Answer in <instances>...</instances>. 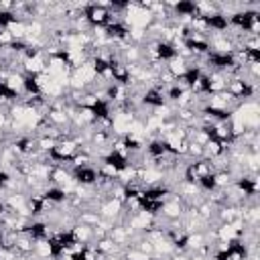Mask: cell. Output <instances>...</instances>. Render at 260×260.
Returning <instances> with one entry per match:
<instances>
[{
  "mask_svg": "<svg viewBox=\"0 0 260 260\" xmlns=\"http://www.w3.org/2000/svg\"><path fill=\"white\" fill-rule=\"evenodd\" d=\"M124 258H126V260H150L148 254H144V252H140V250H136V248H126V250H124Z\"/></svg>",
  "mask_w": 260,
  "mask_h": 260,
  "instance_id": "cell-14",
  "label": "cell"
},
{
  "mask_svg": "<svg viewBox=\"0 0 260 260\" xmlns=\"http://www.w3.org/2000/svg\"><path fill=\"white\" fill-rule=\"evenodd\" d=\"M98 213L102 219H108V221H114L118 223L120 215L124 213V203L114 199V197H108V199H102L100 207H98Z\"/></svg>",
  "mask_w": 260,
  "mask_h": 260,
  "instance_id": "cell-3",
  "label": "cell"
},
{
  "mask_svg": "<svg viewBox=\"0 0 260 260\" xmlns=\"http://www.w3.org/2000/svg\"><path fill=\"white\" fill-rule=\"evenodd\" d=\"M165 67L173 75V79H179V77H183V75L189 73V63L183 57H179V55H173L171 59H167L165 61Z\"/></svg>",
  "mask_w": 260,
  "mask_h": 260,
  "instance_id": "cell-7",
  "label": "cell"
},
{
  "mask_svg": "<svg viewBox=\"0 0 260 260\" xmlns=\"http://www.w3.org/2000/svg\"><path fill=\"white\" fill-rule=\"evenodd\" d=\"M85 18L91 26H106L108 18H110V10L104 6H98L95 2H89V6L85 8Z\"/></svg>",
  "mask_w": 260,
  "mask_h": 260,
  "instance_id": "cell-4",
  "label": "cell"
},
{
  "mask_svg": "<svg viewBox=\"0 0 260 260\" xmlns=\"http://www.w3.org/2000/svg\"><path fill=\"white\" fill-rule=\"evenodd\" d=\"M69 236H71V242H77V244H93V228L89 225H83V223H75L71 230H69Z\"/></svg>",
  "mask_w": 260,
  "mask_h": 260,
  "instance_id": "cell-6",
  "label": "cell"
},
{
  "mask_svg": "<svg viewBox=\"0 0 260 260\" xmlns=\"http://www.w3.org/2000/svg\"><path fill=\"white\" fill-rule=\"evenodd\" d=\"M183 213H185V205H183V201L179 199V195H175V193H173L167 201H162V203L158 205V211H156V215H160V217L167 219V221L181 219Z\"/></svg>",
  "mask_w": 260,
  "mask_h": 260,
  "instance_id": "cell-2",
  "label": "cell"
},
{
  "mask_svg": "<svg viewBox=\"0 0 260 260\" xmlns=\"http://www.w3.org/2000/svg\"><path fill=\"white\" fill-rule=\"evenodd\" d=\"M6 30L12 35V39L16 43L18 41H24V37H26V22H22V20H10L6 24Z\"/></svg>",
  "mask_w": 260,
  "mask_h": 260,
  "instance_id": "cell-11",
  "label": "cell"
},
{
  "mask_svg": "<svg viewBox=\"0 0 260 260\" xmlns=\"http://www.w3.org/2000/svg\"><path fill=\"white\" fill-rule=\"evenodd\" d=\"M106 260H126L124 254H114V256H106Z\"/></svg>",
  "mask_w": 260,
  "mask_h": 260,
  "instance_id": "cell-15",
  "label": "cell"
},
{
  "mask_svg": "<svg viewBox=\"0 0 260 260\" xmlns=\"http://www.w3.org/2000/svg\"><path fill=\"white\" fill-rule=\"evenodd\" d=\"M242 49L248 53H260V35H246L242 41Z\"/></svg>",
  "mask_w": 260,
  "mask_h": 260,
  "instance_id": "cell-13",
  "label": "cell"
},
{
  "mask_svg": "<svg viewBox=\"0 0 260 260\" xmlns=\"http://www.w3.org/2000/svg\"><path fill=\"white\" fill-rule=\"evenodd\" d=\"M225 85H228V77L219 71H211L207 75V93H219V91H225Z\"/></svg>",
  "mask_w": 260,
  "mask_h": 260,
  "instance_id": "cell-10",
  "label": "cell"
},
{
  "mask_svg": "<svg viewBox=\"0 0 260 260\" xmlns=\"http://www.w3.org/2000/svg\"><path fill=\"white\" fill-rule=\"evenodd\" d=\"M232 183H236V181H234V177H232L228 171H217V173H213V187H215V189H228Z\"/></svg>",
  "mask_w": 260,
  "mask_h": 260,
  "instance_id": "cell-12",
  "label": "cell"
},
{
  "mask_svg": "<svg viewBox=\"0 0 260 260\" xmlns=\"http://www.w3.org/2000/svg\"><path fill=\"white\" fill-rule=\"evenodd\" d=\"M77 150H79V144L71 136H65V138L57 140L55 148L51 150V162L53 165H59L63 160H71L77 154Z\"/></svg>",
  "mask_w": 260,
  "mask_h": 260,
  "instance_id": "cell-1",
  "label": "cell"
},
{
  "mask_svg": "<svg viewBox=\"0 0 260 260\" xmlns=\"http://www.w3.org/2000/svg\"><path fill=\"white\" fill-rule=\"evenodd\" d=\"M32 256L37 260H51V258H55V246L51 244L49 238H35Z\"/></svg>",
  "mask_w": 260,
  "mask_h": 260,
  "instance_id": "cell-5",
  "label": "cell"
},
{
  "mask_svg": "<svg viewBox=\"0 0 260 260\" xmlns=\"http://www.w3.org/2000/svg\"><path fill=\"white\" fill-rule=\"evenodd\" d=\"M32 246H35V238H32L30 232H16L14 252H18V254H32Z\"/></svg>",
  "mask_w": 260,
  "mask_h": 260,
  "instance_id": "cell-9",
  "label": "cell"
},
{
  "mask_svg": "<svg viewBox=\"0 0 260 260\" xmlns=\"http://www.w3.org/2000/svg\"><path fill=\"white\" fill-rule=\"evenodd\" d=\"M108 236H110V238L114 240V244H118L120 248H128L132 232H130L124 223H114V228L110 230V234H108Z\"/></svg>",
  "mask_w": 260,
  "mask_h": 260,
  "instance_id": "cell-8",
  "label": "cell"
}]
</instances>
